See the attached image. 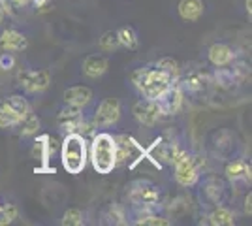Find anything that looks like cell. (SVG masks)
Instances as JSON below:
<instances>
[{"instance_id": "6da1fadb", "label": "cell", "mask_w": 252, "mask_h": 226, "mask_svg": "<svg viewBox=\"0 0 252 226\" xmlns=\"http://www.w3.org/2000/svg\"><path fill=\"white\" fill-rule=\"evenodd\" d=\"M91 162L93 168L102 175L113 172L117 166L115 136L109 132H98L91 141Z\"/></svg>"}, {"instance_id": "7a4b0ae2", "label": "cell", "mask_w": 252, "mask_h": 226, "mask_svg": "<svg viewBox=\"0 0 252 226\" xmlns=\"http://www.w3.org/2000/svg\"><path fill=\"white\" fill-rule=\"evenodd\" d=\"M132 81L139 91V95L143 98H149V100L160 98L164 95V91L173 83L168 75L157 66H145V68L136 70L132 74Z\"/></svg>"}, {"instance_id": "3957f363", "label": "cell", "mask_w": 252, "mask_h": 226, "mask_svg": "<svg viewBox=\"0 0 252 226\" xmlns=\"http://www.w3.org/2000/svg\"><path fill=\"white\" fill-rule=\"evenodd\" d=\"M89 149H87V140L83 134H66L61 149V161H63L64 170L68 173H81L87 164Z\"/></svg>"}, {"instance_id": "277c9868", "label": "cell", "mask_w": 252, "mask_h": 226, "mask_svg": "<svg viewBox=\"0 0 252 226\" xmlns=\"http://www.w3.org/2000/svg\"><path fill=\"white\" fill-rule=\"evenodd\" d=\"M128 198L134 209H157L160 204V187L149 179H136L130 183L128 189Z\"/></svg>"}, {"instance_id": "5b68a950", "label": "cell", "mask_w": 252, "mask_h": 226, "mask_svg": "<svg viewBox=\"0 0 252 226\" xmlns=\"http://www.w3.org/2000/svg\"><path fill=\"white\" fill-rule=\"evenodd\" d=\"M29 100L21 95H11L0 102V129H17V125L31 113Z\"/></svg>"}, {"instance_id": "8992f818", "label": "cell", "mask_w": 252, "mask_h": 226, "mask_svg": "<svg viewBox=\"0 0 252 226\" xmlns=\"http://www.w3.org/2000/svg\"><path fill=\"white\" fill-rule=\"evenodd\" d=\"M173 168H175V179L181 187H194L198 183L200 170H198V162L192 155L181 151L173 161Z\"/></svg>"}, {"instance_id": "52a82bcc", "label": "cell", "mask_w": 252, "mask_h": 226, "mask_svg": "<svg viewBox=\"0 0 252 226\" xmlns=\"http://www.w3.org/2000/svg\"><path fill=\"white\" fill-rule=\"evenodd\" d=\"M51 83L47 70H21L17 74V85L29 95H40Z\"/></svg>"}, {"instance_id": "ba28073f", "label": "cell", "mask_w": 252, "mask_h": 226, "mask_svg": "<svg viewBox=\"0 0 252 226\" xmlns=\"http://www.w3.org/2000/svg\"><path fill=\"white\" fill-rule=\"evenodd\" d=\"M121 117V102L117 98H104L93 113V127L107 129L113 127Z\"/></svg>"}, {"instance_id": "9c48e42d", "label": "cell", "mask_w": 252, "mask_h": 226, "mask_svg": "<svg viewBox=\"0 0 252 226\" xmlns=\"http://www.w3.org/2000/svg\"><path fill=\"white\" fill-rule=\"evenodd\" d=\"M59 127L64 134H81V129L85 127L83 108L66 104L59 113Z\"/></svg>"}, {"instance_id": "30bf717a", "label": "cell", "mask_w": 252, "mask_h": 226, "mask_svg": "<svg viewBox=\"0 0 252 226\" xmlns=\"http://www.w3.org/2000/svg\"><path fill=\"white\" fill-rule=\"evenodd\" d=\"M132 113H134L137 123L143 127H155L162 117V111L158 108L157 100H149V98L137 100L132 108Z\"/></svg>"}, {"instance_id": "8fae6325", "label": "cell", "mask_w": 252, "mask_h": 226, "mask_svg": "<svg viewBox=\"0 0 252 226\" xmlns=\"http://www.w3.org/2000/svg\"><path fill=\"white\" fill-rule=\"evenodd\" d=\"M157 104L160 111H162V115H175V113H179V109L183 106V89L171 83L164 91V95L157 98Z\"/></svg>"}, {"instance_id": "7c38bea8", "label": "cell", "mask_w": 252, "mask_h": 226, "mask_svg": "<svg viewBox=\"0 0 252 226\" xmlns=\"http://www.w3.org/2000/svg\"><path fill=\"white\" fill-rule=\"evenodd\" d=\"M0 47L6 53H19L29 47V38L15 29H8L0 34Z\"/></svg>"}, {"instance_id": "4fadbf2b", "label": "cell", "mask_w": 252, "mask_h": 226, "mask_svg": "<svg viewBox=\"0 0 252 226\" xmlns=\"http://www.w3.org/2000/svg\"><path fill=\"white\" fill-rule=\"evenodd\" d=\"M203 198L209 205H226L228 204V187L220 179H209L203 185Z\"/></svg>"}, {"instance_id": "5bb4252c", "label": "cell", "mask_w": 252, "mask_h": 226, "mask_svg": "<svg viewBox=\"0 0 252 226\" xmlns=\"http://www.w3.org/2000/svg\"><path fill=\"white\" fill-rule=\"evenodd\" d=\"M207 59L213 66L217 68H224V66H230L235 59V53L230 45L226 43H213L207 51Z\"/></svg>"}, {"instance_id": "9a60e30c", "label": "cell", "mask_w": 252, "mask_h": 226, "mask_svg": "<svg viewBox=\"0 0 252 226\" xmlns=\"http://www.w3.org/2000/svg\"><path fill=\"white\" fill-rule=\"evenodd\" d=\"M91 100H93V91L89 87L75 85L64 91V104H68V106L85 108V106L91 104Z\"/></svg>"}, {"instance_id": "2e32d148", "label": "cell", "mask_w": 252, "mask_h": 226, "mask_svg": "<svg viewBox=\"0 0 252 226\" xmlns=\"http://www.w3.org/2000/svg\"><path fill=\"white\" fill-rule=\"evenodd\" d=\"M226 179L231 183H239V181H251V164L243 159H235L226 164Z\"/></svg>"}, {"instance_id": "e0dca14e", "label": "cell", "mask_w": 252, "mask_h": 226, "mask_svg": "<svg viewBox=\"0 0 252 226\" xmlns=\"http://www.w3.org/2000/svg\"><path fill=\"white\" fill-rule=\"evenodd\" d=\"M107 59H105L104 55H89L87 59L83 61V74L87 77H100V75H104L107 72Z\"/></svg>"}, {"instance_id": "ac0fdd59", "label": "cell", "mask_w": 252, "mask_h": 226, "mask_svg": "<svg viewBox=\"0 0 252 226\" xmlns=\"http://www.w3.org/2000/svg\"><path fill=\"white\" fill-rule=\"evenodd\" d=\"M203 10H205V6L201 0H181L177 4L179 15L185 21H198L203 15Z\"/></svg>"}, {"instance_id": "d6986e66", "label": "cell", "mask_w": 252, "mask_h": 226, "mask_svg": "<svg viewBox=\"0 0 252 226\" xmlns=\"http://www.w3.org/2000/svg\"><path fill=\"white\" fill-rule=\"evenodd\" d=\"M134 225H147V226H169L171 221H168L166 217L155 213V209H137L136 217L132 221Z\"/></svg>"}, {"instance_id": "ffe728a7", "label": "cell", "mask_w": 252, "mask_h": 226, "mask_svg": "<svg viewBox=\"0 0 252 226\" xmlns=\"http://www.w3.org/2000/svg\"><path fill=\"white\" fill-rule=\"evenodd\" d=\"M209 225L213 226H231L235 225V213L228 205H217L209 213Z\"/></svg>"}, {"instance_id": "44dd1931", "label": "cell", "mask_w": 252, "mask_h": 226, "mask_svg": "<svg viewBox=\"0 0 252 226\" xmlns=\"http://www.w3.org/2000/svg\"><path fill=\"white\" fill-rule=\"evenodd\" d=\"M181 151L173 145V143H166V141H157L153 147H151V155L158 159V161L162 162H169V164H173L175 161V157H177Z\"/></svg>"}, {"instance_id": "7402d4cb", "label": "cell", "mask_w": 252, "mask_h": 226, "mask_svg": "<svg viewBox=\"0 0 252 226\" xmlns=\"http://www.w3.org/2000/svg\"><path fill=\"white\" fill-rule=\"evenodd\" d=\"M205 75L203 72H190V74L185 75V79H183V83H181V89H187L190 93H198V91H203V87H205Z\"/></svg>"}, {"instance_id": "603a6c76", "label": "cell", "mask_w": 252, "mask_h": 226, "mask_svg": "<svg viewBox=\"0 0 252 226\" xmlns=\"http://www.w3.org/2000/svg\"><path fill=\"white\" fill-rule=\"evenodd\" d=\"M132 147H134V140L128 136H119L115 138V149H117V164L126 162L132 157Z\"/></svg>"}, {"instance_id": "cb8c5ba5", "label": "cell", "mask_w": 252, "mask_h": 226, "mask_svg": "<svg viewBox=\"0 0 252 226\" xmlns=\"http://www.w3.org/2000/svg\"><path fill=\"white\" fill-rule=\"evenodd\" d=\"M49 153H51V147H49V136H40L38 140L34 141V147H32V157L36 161H40L45 166L47 164V159H49Z\"/></svg>"}, {"instance_id": "d4e9b609", "label": "cell", "mask_w": 252, "mask_h": 226, "mask_svg": "<svg viewBox=\"0 0 252 226\" xmlns=\"http://www.w3.org/2000/svg\"><path fill=\"white\" fill-rule=\"evenodd\" d=\"M17 129H19V134H21L23 138H31L34 134H38V130H40V119L31 111V113L17 125Z\"/></svg>"}, {"instance_id": "484cf974", "label": "cell", "mask_w": 252, "mask_h": 226, "mask_svg": "<svg viewBox=\"0 0 252 226\" xmlns=\"http://www.w3.org/2000/svg\"><path fill=\"white\" fill-rule=\"evenodd\" d=\"M117 40H119V45L123 47H128V49H136L139 40H137V34L132 27H123L117 31Z\"/></svg>"}, {"instance_id": "4316f807", "label": "cell", "mask_w": 252, "mask_h": 226, "mask_svg": "<svg viewBox=\"0 0 252 226\" xmlns=\"http://www.w3.org/2000/svg\"><path fill=\"white\" fill-rule=\"evenodd\" d=\"M17 217H19L17 205L11 204V202H6V200H0V226L11 225Z\"/></svg>"}, {"instance_id": "83f0119b", "label": "cell", "mask_w": 252, "mask_h": 226, "mask_svg": "<svg viewBox=\"0 0 252 226\" xmlns=\"http://www.w3.org/2000/svg\"><path fill=\"white\" fill-rule=\"evenodd\" d=\"M104 223H107V225H126L128 221H126L125 209L117 204L109 205L104 213Z\"/></svg>"}, {"instance_id": "f1b7e54d", "label": "cell", "mask_w": 252, "mask_h": 226, "mask_svg": "<svg viewBox=\"0 0 252 226\" xmlns=\"http://www.w3.org/2000/svg\"><path fill=\"white\" fill-rule=\"evenodd\" d=\"M157 68H160L173 83L179 81V77H181V66H179V63L173 61V59H162V61H158Z\"/></svg>"}, {"instance_id": "f546056e", "label": "cell", "mask_w": 252, "mask_h": 226, "mask_svg": "<svg viewBox=\"0 0 252 226\" xmlns=\"http://www.w3.org/2000/svg\"><path fill=\"white\" fill-rule=\"evenodd\" d=\"M63 225L66 226H79L85 223V213L81 211V209H75V207H72V209H68L66 213L63 215V221H61Z\"/></svg>"}, {"instance_id": "4dcf8cb0", "label": "cell", "mask_w": 252, "mask_h": 226, "mask_svg": "<svg viewBox=\"0 0 252 226\" xmlns=\"http://www.w3.org/2000/svg\"><path fill=\"white\" fill-rule=\"evenodd\" d=\"M100 47L104 51H113L119 47V40H117V34L115 32H105L102 38H100Z\"/></svg>"}, {"instance_id": "1f68e13d", "label": "cell", "mask_w": 252, "mask_h": 226, "mask_svg": "<svg viewBox=\"0 0 252 226\" xmlns=\"http://www.w3.org/2000/svg\"><path fill=\"white\" fill-rule=\"evenodd\" d=\"M13 65V59H11V53H2V57H0V66L4 68V70H8L10 66Z\"/></svg>"}, {"instance_id": "d6a6232c", "label": "cell", "mask_w": 252, "mask_h": 226, "mask_svg": "<svg viewBox=\"0 0 252 226\" xmlns=\"http://www.w3.org/2000/svg\"><path fill=\"white\" fill-rule=\"evenodd\" d=\"M245 211L251 215V193H249V196L245 198Z\"/></svg>"}, {"instance_id": "836d02e7", "label": "cell", "mask_w": 252, "mask_h": 226, "mask_svg": "<svg viewBox=\"0 0 252 226\" xmlns=\"http://www.w3.org/2000/svg\"><path fill=\"white\" fill-rule=\"evenodd\" d=\"M13 2H15L19 8H21V6H29V4H32V0H13Z\"/></svg>"}, {"instance_id": "e575fe53", "label": "cell", "mask_w": 252, "mask_h": 226, "mask_svg": "<svg viewBox=\"0 0 252 226\" xmlns=\"http://www.w3.org/2000/svg\"><path fill=\"white\" fill-rule=\"evenodd\" d=\"M4 19H6V13H4V10H2V6H0V27H2V23H4Z\"/></svg>"}]
</instances>
